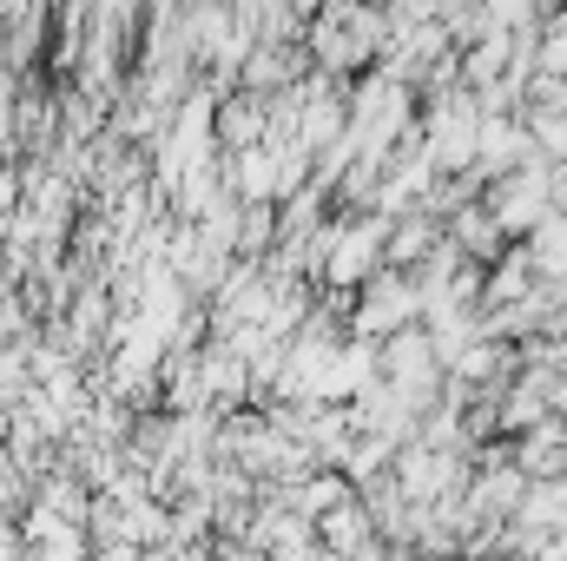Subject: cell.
<instances>
[{
  "label": "cell",
  "instance_id": "obj_3",
  "mask_svg": "<svg viewBox=\"0 0 567 561\" xmlns=\"http://www.w3.org/2000/svg\"><path fill=\"white\" fill-rule=\"evenodd\" d=\"M548 165H555V159H542V152H535V159H522V165H508V172H495V192H488L482 205L495 212V225H502L508 238H522V232H528V225H535V218H542V212L555 205V185H548Z\"/></svg>",
  "mask_w": 567,
  "mask_h": 561
},
{
  "label": "cell",
  "instance_id": "obj_1",
  "mask_svg": "<svg viewBox=\"0 0 567 561\" xmlns=\"http://www.w3.org/2000/svg\"><path fill=\"white\" fill-rule=\"evenodd\" d=\"M303 40H310V60L323 67V73H357V67H370L377 53H383V7L377 0H323L310 20H303Z\"/></svg>",
  "mask_w": 567,
  "mask_h": 561
},
{
  "label": "cell",
  "instance_id": "obj_2",
  "mask_svg": "<svg viewBox=\"0 0 567 561\" xmlns=\"http://www.w3.org/2000/svg\"><path fill=\"white\" fill-rule=\"evenodd\" d=\"M416 317H423V290H416V278L403 265H377L363 278V297H350V330L370 337V344L403 330V324H416Z\"/></svg>",
  "mask_w": 567,
  "mask_h": 561
},
{
  "label": "cell",
  "instance_id": "obj_5",
  "mask_svg": "<svg viewBox=\"0 0 567 561\" xmlns=\"http://www.w3.org/2000/svg\"><path fill=\"white\" fill-rule=\"evenodd\" d=\"M522 120H528L542 159H567V100H555V106H528Z\"/></svg>",
  "mask_w": 567,
  "mask_h": 561
},
{
  "label": "cell",
  "instance_id": "obj_4",
  "mask_svg": "<svg viewBox=\"0 0 567 561\" xmlns=\"http://www.w3.org/2000/svg\"><path fill=\"white\" fill-rule=\"evenodd\" d=\"M522 238H528L535 278H567V212H555V205H548V212H542Z\"/></svg>",
  "mask_w": 567,
  "mask_h": 561
}]
</instances>
